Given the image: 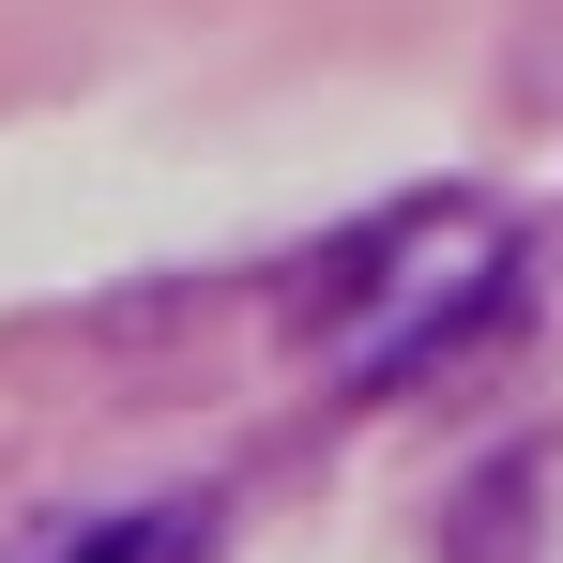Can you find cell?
<instances>
[{"label": "cell", "instance_id": "obj_2", "mask_svg": "<svg viewBox=\"0 0 563 563\" xmlns=\"http://www.w3.org/2000/svg\"><path fill=\"white\" fill-rule=\"evenodd\" d=\"M46 563H213V503H137V518H92Z\"/></svg>", "mask_w": 563, "mask_h": 563}, {"label": "cell", "instance_id": "obj_1", "mask_svg": "<svg viewBox=\"0 0 563 563\" xmlns=\"http://www.w3.org/2000/svg\"><path fill=\"white\" fill-rule=\"evenodd\" d=\"M503 289H518V229L487 198H411L366 244V289H320V366L335 380H411L457 335H487Z\"/></svg>", "mask_w": 563, "mask_h": 563}]
</instances>
